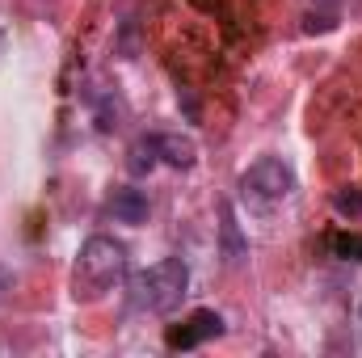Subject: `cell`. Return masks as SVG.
Instances as JSON below:
<instances>
[{"label": "cell", "instance_id": "1", "mask_svg": "<svg viewBox=\"0 0 362 358\" xmlns=\"http://www.w3.org/2000/svg\"><path fill=\"white\" fill-rule=\"evenodd\" d=\"M127 278V245L114 236H89L72 266V299L97 304Z\"/></svg>", "mask_w": 362, "mask_h": 358}, {"label": "cell", "instance_id": "2", "mask_svg": "<svg viewBox=\"0 0 362 358\" xmlns=\"http://www.w3.org/2000/svg\"><path fill=\"white\" fill-rule=\"evenodd\" d=\"M189 295V266L181 258H165L156 266L131 274L127 282V299L135 312H152V316H169L177 312L181 299Z\"/></svg>", "mask_w": 362, "mask_h": 358}, {"label": "cell", "instance_id": "3", "mask_svg": "<svg viewBox=\"0 0 362 358\" xmlns=\"http://www.w3.org/2000/svg\"><path fill=\"white\" fill-rule=\"evenodd\" d=\"M295 190H299L295 169H291L286 161H278V156H262V161H253V165L240 173V194H245L249 202H262V207H274V202L291 198Z\"/></svg>", "mask_w": 362, "mask_h": 358}, {"label": "cell", "instance_id": "4", "mask_svg": "<svg viewBox=\"0 0 362 358\" xmlns=\"http://www.w3.org/2000/svg\"><path fill=\"white\" fill-rule=\"evenodd\" d=\"M215 337H223V316L215 308H198V312H189L181 325H173L165 333V346L169 350H198V346H206Z\"/></svg>", "mask_w": 362, "mask_h": 358}, {"label": "cell", "instance_id": "5", "mask_svg": "<svg viewBox=\"0 0 362 358\" xmlns=\"http://www.w3.org/2000/svg\"><path fill=\"white\" fill-rule=\"evenodd\" d=\"M219 253H223V266H240V262L249 258V241H245V232H240V224H236L232 202L219 207Z\"/></svg>", "mask_w": 362, "mask_h": 358}, {"label": "cell", "instance_id": "6", "mask_svg": "<svg viewBox=\"0 0 362 358\" xmlns=\"http://www.w3.org/2000/svg\"><path fill=\"white\" fill-rule=\"evenodd\" d=\"M152 148H156L160 165H169V169H194L198 165V144L189 135H152Z\"/></svg>", "mask_w": 362, "mask_h": 358}, {"label": "cell", "instance_id": "7", "mask_svg": "<svg viewBox=\"0 0 362 358\" xmlns=\"http://www.w3.org/2000/svg\"><path fill=\"white\" fill-rule=\"evenodd\" d=\"M105 211L118 219V224H144L148 219V194L135 190V185H118L105 202Z\"/></svg>", "mask_w": 362, "mask_h": 358}, {"label": "cell", "instance_id": "8", "mask_svg": "<svg viewBox=\"0 0 362 358\" xmlns=\"http://www.w3.org/2000/svg\"><path fill=\"white\" fill-rule=\"evenodd\" d=\"M329 253L341 262H358L362 266V232H333L329 236Z\"/></svg>", "mask_w": 362, "mask_h": 358}, {"label": "cell", "instance_id": "9", "mask_svg": "<svg viewBox=\"0 0 362 358\" xmlns=\"http://www.w3.org/2000/svg\"><path fill=\"white\" fill-rule=\"evenodd\" d=\"M152 165H160V156H156L152 139H139V144L131 148V169H135V173H144V169H152Z\"/></svg>", "mask_w": 362, "mask_h": 358}, {"label": "cell", "instance_id": "10", "mask_svg": "<svg viewBox=\"0 0 362 358\" xmlns=\"http://www.w3.org/2000/svg\"><path fill=\"white\" fill-rule=\"evenodd\" d=\"M337 211H341V215H358L362 211V194L358 190H341V194H337Z\"/></svg>", "mask_w": 362, "mask_h": 358}, {"label": "cell", "instance_id": "11", "mask_svg": "<svg viewBox=\"0 0 362 358\" xmlns=\"http://www.w3.org/2000/svg\"><path fill=\"white\" fill-rule=\"evenodd\" d=\"M8 291H13V274L0 266V304H4V295H8Z\"/></svg>", "mask_w": 362, "mask_h": 358}, {"label": "cell", "instance_id": "12", "mask_svg": "<svg viewBox=\"0 0 362 358\" xmlns=\"http://www.w3.org/2000/svg\"><path fill=\"white\" fill-rule=\"evenodd\" d=\"M358 312H362V308H358Z\"/></svg>", "mask_w": 362, "mask_h": 358}]
</instances>
